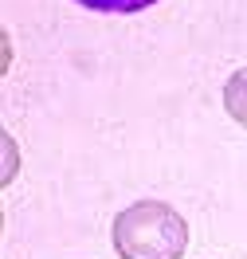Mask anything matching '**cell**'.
Here are the masks:
<instances>
[{
    "label": "cell",
    "mask_w": 247,
    "mask_h": 259,
    "mask_svg": "<svg viewBox=\"0 0 247 259\" xmlns=\"http://www.w3.org/2000/svg\"><path fill=\"white\" fill-rule=\"evenodd\" d=\"M118 259H181L188 247V224L165 200H133L110 224Z\"/></svg>",
    "instance_id": "1"
},
{
    "label": "cell",
    "mask_w": 247,
    "mask_h": 259,
    "mask_svg": "<svg viewBox=\"0 0 247 259\" xmlns=\"http://www.w3.org/2000/svg\"><path fill=\"white\" fill-rule=\"evenodd\" d=\"M224 110H228V118L235 126L247 130V67L228 75V82H224Z\"/></svg>",
    "instance_id": "2"
},
{
    "label": "cell",
    "mask_w": 247,
    "mask_h": 259,
    "mask_svg": "<svg viewBox=\"0 0 247 259\" xmlns=\"http://www.w3.org/2000/svg\"><path fill=\"white\" fill-rule=\"evenodd\" d=\"M86 12H102V16H133V12H145L157 0H75Z\"/></svg>",
    "instance_id": "3"
}]
</instances>
